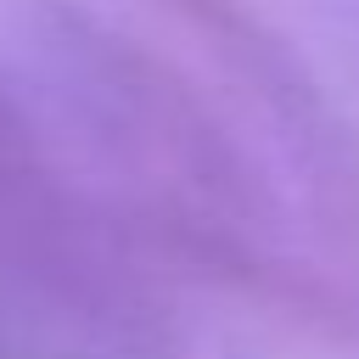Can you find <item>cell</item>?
Listing matches in <instances>:
<instances>
[]
</instances>
